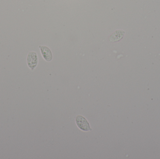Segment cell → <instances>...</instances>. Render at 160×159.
I'll use <instances>...</instances> for the list:
<instances>
[{"mask_svg": "<svg viewBox=\"0 0 160 159\" xmlns=\"http://www.w3.org/2000/svg\"><path fill=\"white\" fill-rule=\"evenodd\" d=\"M76 122L78 128L82 131L88 132L92 131V129L90 128L89 122L82 116H77L76 118Z\"/></svg>", "mask_w": 160, "mask_h": 159, "instance_id": "1", "label": "cell"}, {"mask_svg": "<svg viewBox=\"0 0 160 159\" xmlns=\"http://www.w3.org/2000/svg\"><path fill=\"white\" fill-rule=\"evenodd\" d=\"M27 63L29 68L32 71H33L38 63V58L36 52L32 51L28 53L27 57Z\"/></svg>", "mask_w": 160, "mask_h": 159, "instance_id": "2", "label": "cell"}, {"mask_svg": "<svg viewBox=\"0 0 160 159\" xmlns=\"http://www.w3.org/2000/svg\"><path fill=\"white\" fill-rule=\"evenodd\" d=\"M39 48L44 59L48 62L51 61L52 55L50 49L46 46H39Z\"/></svg>", "mask_w": 160, "mask_h": 159, "instance_id": "3", "label": "cell"}, {"mask_svg": "<svg viewBox=\"0 0 160 159\" xmlns=\"http://www.w3.org/2000/svg\"><path fill=\"white\" fill-rule=\"evenodd\" d=\"M125 32L122 30L115 31L110 36V41L113 43L118 42L123 38Z\"/></svg>", "mask_w": 160, "mask_h": 159, "instance_id": "4", "label": "cell"}]
</instances>
